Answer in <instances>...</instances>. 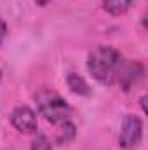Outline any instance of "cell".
I'll use <instances>...</instances> for the list:
<instances>
[{"instance_id": "cell-11", "label": "cell", "mask_w": 148, "mask_h": 150, "mask_svg": "<svg viewBox=\"0 0 148 150\" xmlns=\"http://www.w3.org/2000/svg\"><path fill=\"white\" fill-rule=\"evenodd\" d=\"M35 4H37L38 7H47L49 4H52V2H56V0H33Z\"/></svg>"}, {"instance_id": "cell-3", "label": "cell", "mask_w": 148, "mask_h": 150, "mask_svg": "<svg viewBox=\"0 0 148 150\" xmlns=\"http://www.w3.org/2000/svg\"><path fill=\"white\" fill-rule=\"evenodd\" d=\"M143 140V120L136 115H125L118 131V147L122 150H134Z\"/></svg>"}, {"instance_id": "cell-4", "label": "cell", "mask_w": 148, "mask_h": 150, "mask_svg": "<svg viewBox=\"0 0 148 150\" xmlns=\"http://www.w3.org/2000/svg\"><path fill=\"white\" fill-rule=\"evenodd\" d=\"M11 126L21 133V134H33L38 129V117L37 112L28 105H18L9 113Z\"/></svg>"}, {"instance_id": "cell-13", "label": "cell", "mask_w": 148, "mask_h": 150, "mask_svg": "<svg viewBox=\"0 0 148 150\" xmlns=\"http://www.w3.org/2000/svg\"><path fill=\"white\" fill-rule=\"evenodd\" d=\"M2 79H4V72H2V68H0V84H2Z\"/></svg>"}, {"instance_id": "cell-6", "label": "cell", "mask_w": 148, "mask_h": 150, "mask_svg": "<svg viewBox=\"0 0 148 150\" xmlns=\"http://www.w3.org/2000/svg\"><path fill=\"white\" fill-rule=\"evenodd\" d=\"M75 136H77V126H75V122H72V119L70 120H65V122L58 124V131H56V136H54V143L59 145V147L68 145V143H72L75 140Z\"/></svg>"}, {"instance_id": "cell-12", "label": "cell", "mask_w": 148, "mask_h": 150, "mask_svg": "<svg viewBox=\"0 0 148 150\" xmlns=\"http://www.w3.org/2000/svg\"><path fill=\"white\" fill-rule=\"evenodd\" d=\"M145 101H147V94H143V96L140 98V107H141V110H143V113L147 112V107H145Z\"/></svg>"}, {"instance_id": "cell-7", "label": "cell", "mask_w": 148, "mask_h": 150, "mask_svg": "<svg viewBox=\"0 0 148 150\" xmlns=\"http://www.w3.org/2000/svg\"><path fill=\"white\" fill-rule=\"evenodd\" d=\"M66 86L77 96H91V93H92V89L87 84V80L82 75L75 74V72H70V74L66 75Z\"/></svg>"}, {"instance_id": "cell-8", "label": "cell", "mask_w": 148, "mask_h": 150, "mask_svg": "<svg viewBox=\"0 0 148 150\" xmlns=\"http://www.w3.org/2000/svg\"><path fill=\"white\" fill-rule=\"evenodd\" d=\"M134 0H101V7L110 16H124L131 7Z\"/></svg>"}, {"instance_id": "cell-1", "label": "cell", "mask_w": 148, "mask_h": 150, "mask_svg": "<svg viewBox=\"0 0 148 150\" xmlns=\"http://www.w3.org/2000/svg\"><path fill=\"white\" fill-rule=\"evenodd\" d=\"M124 56L111 45H98L87 54V72L101 86L117 84L124 65Z\"/></svg>"}, {"instance_id": "cell-9", "label": "cell", "mask_w": 148, "mask_h": 150, "mask_svg": "<svg viewBox=\"0 0 148 150\" xmlns=\"http://www.w3.org/2000/svg\"><path fill=\"white\" fill-rule=\"evenodd\" d=\"M30 150H54V143L51 142V138L44 133H33Z\"/></svg>"}, {"instance_id": "cell-2", "label": "cell", "mask_w": 148, "mask_h": 150, "mask_svg": "<svg viewBox=\"0 0 148 150\" xmlns=\"http://www.w3.org/2000/svg\"><path fill=\"white\" fill-rule=\"evenodd\" d=\"M38 113L51 124L58 126L65 120H70L72 117V107L70 103L56 91L52 89H40L35 94Z\"/></svg>"}, {"instance_id": "cell-10", "label": "cell", "mask_w": 148, "mask_h": 150, "mask_svg": "<svg viewBox=\"0 0 148 150\" xmlns=\"http://www.w3.org/2000/svg\"><path fill=\"white\" fill-rule=\"evenodd\" d=\"M7 33H9V26H7V23L0 18V45L5 42V38H7Z\"/></svg>"}, {"instance_id": "cell-5", "label": "cell", "mask_w": 148, "mask_h": 150, "mask_svg": "<svg viewBox=\"0 0 148 150\" xmlns=\"http://www.w3.org/2000/svg\"><path fill=\"white\" fill-rule=\"evenodd\" d=\"M145 75V67L141 61H124L122 70L118 74L117 84L122 87L124 93H129Z\"/></svg>"}]
</instances>
